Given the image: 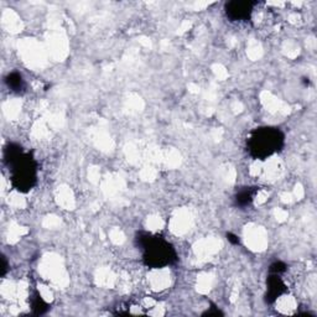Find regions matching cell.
Segmentation results:
<instances>
[{"mask_svg": "<svg viewBox=\"0 0 317 317\" xmlns=\"http://www.w3.org/2000/svg\"><path fill=\"white\" fill-rule=\"evenodd\" d=\"M4 161L10 172V180L15 190L29 192L36 185V161L30 154L24 153L17 144H9L4 151Z\"/></svg>", "mask_w": 317, "mask_h": 317, "instance_id": "6da1fadb", "label": "cell"}, {"mask_svg": "<svg viewBox=\"0 0 317 317\" xmlns=\"http://www.w3.org/2000/svg\"><path fill=\"white\" fill-rule=\"evenodd\" d=\"M135 244L143 253L144 264L149 268L161 269L176 263V250L165 238L140 232L136 234Z\"/></svg>", "mask_w": 317, "mask_h": 317, "instance_id": "7a4b0ae2", "label": "cell"}, {"mask_svg": "<svg viewBox=\"0 0 317 317\" xmlns=\"http://www.w3.org/2000/svg\"><path fill=\"white\" fill-rule=\"evenodd\" d=\"M284 146V134L278 128L262 126L249 134L247 140V150L254 159L265 160Z\"/></svg>", "mask_w": 317, "mask_h": 317, "instance_id": "3957f363", "label": "cell"}, {"mask_svg": "<svg viewBox=\"0 0 317 317\" xmlns=\"http://www.w3.org/2000/svg\"><path fill=\"white\" fill-rule=\"evenodd\" d=\"M255 4L257 2L248 1V0H244V1H238V0L228 1L224 5L225 15L232 21H247L252 16Z\"/></svg>", "mask_w": 317, "mask_h": 317, "instance_id": "277c9868", "label": "cell"}, {"mask_svg": "<svg viewBox=\"0 0 317 317\" xmlns=\"http://www.w3.org/2000/svg\"><path fill=\"white\" fill-rule=\"evenodd\" d=\"M266 286H268V291H266L265 300L269 304L274 303L279 296L286 293V285L284 284L280 275H278V274H270L269 275L268 281H266Z\"/></svg>", "mask_w": 317, "mask_h": 317, "instance_id": "5b68a950", "label": "cell"}, {"mask_svg": "<svg viewBox=\"0 0 317 317\" xmlns=\"http://www.w3.org/2000/svg\"><path fill=\"white\" fill-rule=\"evenodd\" d=\"M255 192H257L255 187H244L235 195V205L239 207L249 206L253 202Z\"/></svg>", "mask_w": 317, "mask_h": 317, "instance_id": "8992f818", "label": "cell"}, {"mask_svg": "<svg viewBox=\"0 0 317 317\" xmlns=\"http://www.w3.org/2000/svg\"><path fill=\"white\" fill-rule=\"evenodd\" d=\"M5 82H6V86L9 87V90L12 91V92L20 93L22 92L25 88L24 78H22V76L17 72L9 73V75L6 76V78H5Z\"/></svg>", "mask_w": 317, "mask_h": 317, "instance_id": "52a82bcc", "label": "cell"}, {"mask_svg": "<svg viewBox=\"0 0 317 317\" xmlns=\"http://www.w3.org/2000/svg\"><path fill=\"white\" fill-rule=\"evenodd\" d=\"M32 310L36 315H44L47 310H49V305L45 303L44 299L40 295H36L32 299Z\"/></svg>", "mask_w": 317, "mask_h": 317, "instance_id": "ba28073f", "label": "cell"}, {"mask_svg": "<svg viewBox=\"0 0 317 317\" xmlns=\"http://www.w3.org/2000/svg\"><path fill=\"white\" fill-rule=\"evenodd\" d=\"M285 270H286V265L284 264L283 262L273 263V264L270 265V268H269V273H270V274H278V275H280V274L284 273Z\"/></svg>", "mask_w": 317, "mask_h": 317, "instance_id": "9c48e42d", "label": "cell"}, {"mask_svg": "<svg viewBox=\"0 0 317 317\" xmlns=\"http://www.w3.org/2000/svg\"><path fill=\"white\" fill-rule=\"evenodd\" d=\"M227 239L229 240L232 244H239V238L235 234H233V233H227Z\"/></svg>", "mask_w": 317, "mask_h": 317, "instance_id": "30bf717a", "label": "cell"}, {"mask_svg": "<svg viewBox=\"0 0 317 317\" xmlns=\"http://www.w3.org/2000/svg\"><path fill=\"white\" fill-rule=\"evenodd\" d=\"M6 269H7V264H6V259L2 257V271H1V275L4 276L5 273H6Z\"/></svg>", "mask_w": 317, "mask_h": 317, "instance_id": "8fae6325", "label": "cell"}]
</instances>
